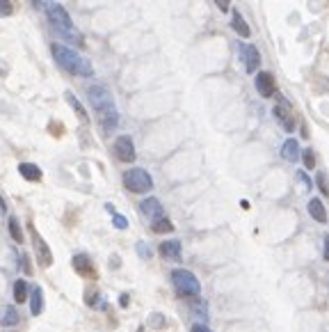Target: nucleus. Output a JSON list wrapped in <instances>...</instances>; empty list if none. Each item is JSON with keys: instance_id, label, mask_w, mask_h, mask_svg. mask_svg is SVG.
<instances>
[{"instance_id": "nucleus-1", "label": "nucleus", "mask_w": 329, "mask_h": 332, "mask_svg": "<svg viewBox=\"0 0 329 332\" xmlns=\"http://www.w3.org/2000/svg\"><path fill=\"white\" fill-rule=\"evenodd\" d=\"M51 51H53V57H55V62L62 67V69H67L69 74H73V76H85V78L94 76V67H92V62L87 60L85 55H80L78 51H71V48L64 46V44H53Z\"/></svg>"}, {"instance_id": "nucleus-2", "label": "nucleus", "mask_w": 329, "mask_h": 332, "mask_svg": "<svg viewBox=\"0 0 329 332\" xmlns=\"http://www.w3.org/2000/svg\"><path fill=\"white\" fill-rule=\"evenodd\" d=\"M34 5H37L39 9H43L48 23H51L55 30H73V21L62 5L51 3V0H34Z\"/></svg>"}, {"instance_id": "nucleus-3", "label": "nucleus", "mask_w": 329, "mask_h": 332, "mask_svg": "<svg viewBox=\"0 0 329 332\" xmlns=\"http://www.w3.org/2000/svg\"><path fill=\"white\" fill-rule=\"evenodd\" d=\"M171 284H174L176 294L183 296V298H197L201 291L199 280L194 277V273L185 271V268H176L171 271Z\"/></svg>"}, {"instance_id": "nucleus-4", "label": "nucleus", "mask_w": 329, "mask_h": 332, "mask_svg": "<svg viewBox=\"0 0 329 332\" xmlns=\"http://www.w3.org/2000/svg\"><path fill=\"white\" fill-rule=\"evenodd\" d=\"M124 185L135 195H144L153 188V179L146 170L142 168H133L128 172H124Z\"/></svg>"}, {"instance_id": "nucleus-5", "label": "nucleus", "mask_w": 329, "mask_h": 332, "mask_svg": "<svg viewBox=\"0 0 329 332\" xmlns=\"http://www.w3.org/2000/svg\"><path fill=\"white\" fill-rule=\"evenodd\" d=\"M28 229H30V238H32V245H34V255H37V261L41 263L43 268H51V266H53V252H51V247H48V243L43 241L41 236H39V232L32 227V224H28Z\"/></svg>"}, {"instance_id": "nucleus-6", "label": "nucleus", "mask_w": 329, "mask_h": 332, "mask_svg": "<svg viewBox=\"0 0 329 332\" xmlns=\"http://www.w3.org/2000/svg\"><path fill=\"white\" fill-rule=\"evenodd\" d=\"M115 154L121 163H133L135 160V144H133L130 135H119L115 140Z\"/></svg>"}, {"instance_id": "nucleus-7", "label": "nucleus", "mask_w": 329, "mask_h": 332, "mask_svg": "<svg viewBox=\"0 0 329 332\" xmlns=\"http://www.w3.org/2000/svg\"><path fill=\"white\" fill-rule=\"evenodd\" d=\"M96 117H99V124L103 126V131H112L119 126V112H117L115 103L101 106V108L96 110Z\"/></svg>"}, {"instance_id": "nucleus-8", "label": "nucleus", "mask_w": 329, "mask_h": 332, "mask_svg": "<svg viewBox=\"0 0 329 332\" xmlns=\"http://www.w3.org/2000/svg\"><path fill=\"white\" fill-rule=\"evenodd\" d=\"M274 117H277L279 124L283 126V131H288V133H293V131H295L297 124H295V117H293V108L283 99L274 106Z\"/></svg>"}, {"instance_id": "nucleus-9", "label": "nucleus", "mask_w": 329, "mask_h": 332, "mask_svg": "<svg viewBox=\"0 0 329 332\" xmlns=\"http://www.w3.org/2000/svg\"><path fill=\"white\" fill-rule=\"evenodd\" d=\"M71 263H73V271H76L78 275L87 277V280H96V277H99V273H96L94 263H92V259L87 257V255H76Z\"/></svg>"}, {"instance_id": "nucleus-10", "label": "nucleus", "mask_w": 329, "mask_h": 332, "mask_svg": "<svg viewBox=\"0 0 329 332\" xmlns=\"http://www.w3.org/2000/svg\"><path fill=\"white\" fill-rule=\"evenodd\" d=\"M256 90H258V94H261L263 99L274 96V92H277V82H274V76L270 74V71H261V74H256Z\"/></svg>"}, {"instance_id": "nucleus-11", "label": "nucleus", "mask_w": 329, "mask_h": 332, "mask_svg": "<svg viewBox=\"0 0 329 332\" xmlns=\"http://www.w3.org/2000/svg\"><path fill=\"white\" fill-rule=\"evenodd\" d=\"M87 96H90V103L94 106V110H99L101 106H107V103H115V99H112V94L105 90L103 85H94L87 90Z\"/></svg>"}, {"instance_id": "nucleus-12", "label": "nucleus", "mask_w": 329, "mask_h": 332, "mask_svg": "<svg viewBox=\"0 0 329 332\" xmlns=\"http://www.w3.org/2000/svg\"><path fill=\"white\" fill-rule=\"evenodd\" d=\"M243 55H245V67H247V74H256V69L261 67V53L256 46H243Z\"/></svg>"}, {"instance_id": "nucleus-13", "label": "nucleus", "mask_w": 329, "mask_h": 332, "mask_svg": "<svg viewBox=\"0 0 329 332\" xmlns=\"http://www.w3.org/2000/svg\"><path fill=\"white\" fill-rule=\"evenodd\" d=\"M140 211L144 213L146 218H151V220H158V218L165 216V213H163V204H160L156 197H146L144 202L140 204Z\"/></svg>"}, {"instance_id": "nucleus-14", "label": "nucleus", "mask_w": 329, "mask_h": 332, "mask_svg": "<svg viewBox=\"0 0 329 332\" xmlns=\"http://www.w3.org/2000/svg\"><path fill=\"white\" fill-rule=\"evenodd\" d=\"M18 172H21L23 179H28V181H32V183L41 181V177H43L41 170H39L34 163H21V165H18Z\"/></svg>"}, {"instance_id": "nucleus-15", "label": "nucleus", "mask_w": 329, "mask_h": 332, "mask_svg": "<svg viewBox=\"0 0 329 332\" xmlns=\"http://www.w3.org/2000/svg\"><path fill=\"white\" fill-rule=\"evenodd\" d=\"M309 213H311V218L316 222H320V224H325L327 222V211H325V204L320 202L318 197H313L311 202H309Z\"/></svg>"}, {"instance_id": "nucleus-16", "label": "nucleus", "mask_w": 329, "mask_h": 332, "mask_svg": "<svg viewBox=\"0 0 329 332\" xmlns=\"http://www.w3.org/2000/svg\"><path fill=\"white\" fill-rule=\"evenodd\" d=\"M231 28H233V30L238 32V35L243 37V39H247L249 35H252V30H249L247 21H245V18H243V14H240L238 9H235V12H233V16H231Z\"/></svg>"}, {"instance_id": "nucleus-17", "label": "nucleus", "mask_w": 329, "mask_h": 332, "mask_svg": "<svg viewBox=\"0 0 329 332\" xmlns=\"http://www.w3.org/2000/svg\"><path fill=\"white\" fill-rule=\"evenodd\" d=\"M30 312L34 316H39L43 312V291H41V286H32V291H30Z\"/></svg>"}, {"instance_id": "nucleus-18", "label": "nucleus", "mask_w": 329, "mask_h": 332, "mask_svg": "<svg viewBox=\"0 0 329 332\" xmlns=\"http://www.w3.org/2000/svg\"><path fill=\"white\" fill-rule=\"evenodd\" d=\"M160 255H163L165 259H176V261H179V259H181V243L179 241L160 243Z\"/></svg>"}, {"instance_id": "nucleus-19", "label": "nucleus", "mask_w": 329, "mask_h": 332, "mask_svg": "<svg viewBox=\"0 0 329 332\" xmlns=\"http://www.w3.org/2000/svg\"><path fill=\"white\" fill-rule=\"evenodd\" d=\"M64 99H67V103L73 108V112H76V115L80 117V121H82V124H90V117H87V112H85V108H82V103L76 99V94H73V92H67V94H64Z\"/></svg>"}, {"instance_id": "nucleus-20", "label": "nucleus", "mask_w": 329, "mask_h": 332, "mask_svg": "<svg viewBox=\"0 0 329 332\" xmlns=\"http://www.w3.org/2000/svg\"><path fill=\"white\" fill-rule=\"evenodd\" d=\"M281 156H283V160H291V163H295V160L299 158V144H297V140H286L283 142V147H281Z\"/></svg>"}, {"instance_id": "nucleus-21", "label": "nucleus", "mask_w": 329, "mask_h": 332, "mask_svg": "<svg viewBox=\"0 0 329 332\" xmlns=\"http://www.w3.org/2000/svg\"><path fill=\"white\" fill-rule=\"evenodd\" d=\"M14 300H16L18 305H23V302L28 300V282L26 280L14 282Z\"/></svg>"}, {"instance_id": "nucleus-22", "label": "nucleus", "mask_w": 329, "mask_h": 332, "mask_svg": "<svg viewBox=\"0 0 329 332\" xmlns=\"http://www.w3.org/2000/svg\"><path fill=\"white\" fill-rule=\"evenodd\" d=\"M151 229H153L156 234H169V232H174V224H171L169 218H158V220H153L151 222Z\"/></svg>"}, {"instance_id": "nucleus-23", "label": "nucleus", "mask_w": 329, "mask_h": 332, "mask_svg": "<svg viewBox=\"0 0 329 332\" xmlns=\"http://www.w3.org/2000/svg\"><path fill=\"white\" fill-rule=\"evenodd\" d=\"M9 234H12L14 243H23V229H21V222H18V218H9Z\"/></svg>"}, {"instance_id": "nucleus-24", "label": "nucleus", "mask_w": 329, "mask_h": 332, "mask_svg": "<svg viewBox=\"0 0 329 332\" xmlns=\"http://www.w3.org/2000/svg\"><path fill=\"white\" fill-rule=\"evenodd\" d=\"M18 319H21V316H18V312L14 309L12 305L5 307V312H3V325H16Z\"/></svg>"}, {"instance_id": "nucleus-25", "label": "nucleus", "mask_w": 329, "mask_h": 332, "mask_svg": "<svg viewBox=\"0 0 329 332\" xmlns=\"http://www.w3.org/2000/svg\"><path fill=\"white\" fill-rule=\"evenodd\" d=\"M149 325H151V328H156V330H163L165 325H167V321H165V316H163V314L153 312V314L149 316Z\"/></svg>"}, {"instance_id": "nucleus-26", "label": "nucleus", "mask_w": 329, "mask_h": 332, "mask_svg": "<svg viewBox=\"0 0 329 332\" xmlns=\"http://www.w3.org/2000/svg\"><path fill=\"white\" fill-rule=\"evenodd\" d=\"M302 160H304V168L306 170L316 168V154H313V149H304L302 151Z\"/></svg>"}, {"instance_id": "nucleus-27", "label": "nucleus", "mask_w": 329, "mask_h": 332, "mask_svg": "<svg viewBox=\"0 0 329 332\" xmlns=\"http://www.w3.org/2000/svg\"><path fill=\"white\" fill-rule=\"evenodd\" d=\"M12 14H14L12 0H0V16H12Z\"/></svg>"}, {"instance_id": "nucleus-28", "label": "nucleus", "mask_w": 329, "mask_h": 332, "mask_svg": "<svg viewBox=\"0 0 329 332\" xmlns=\"http://www.w3.org/2000/svg\"><path fill=\"white\" fill-rule=\"evenodd\" d=\"M112 224H115L117 229H126L128 227V220H126L124 216H119V213H115V216H112Z\"/></svg>"}, {"instance_id": "nucleus-29", "label": "nucleus", "mask_w": 329, "mask_h": 332, "mask_svg": "<svg viewBox=\"0 0 329 332\" xmlns=\"http://www.w3.org/2000/svg\"><path fill=\"white\" fill-rule=\"evenodd\" d=\"M318 188H320L322 195H329V183H327V177L322 172L318 174Z\"/></svg>"}, {"instance_id": "nucleus-30", "label": "nucleus", "mask_w": 329, "mask_h": 332, "mask_svg": "<svg viewBox=\"0 0 329 332\" xmlns=\"http://www.w3.org/2000/svg\"><path fill=\"white\" fill-rule=\"evenodd\" d=\"M51 133L55 135V138H60V135L64 133V126H62V124H57V121H51Z\"/></svg>"}, {"instance_id": "nucleus-31", "label": "nucleus", "mask_w": 329, "mask_h": 332, "mask_svg": "<svg viewBox=\"0 0 329 332\" xmlns=\"http://www.w3.org/2000/svg\"><path fill=\"white\" fill-rule=\"evenodd\" d=\"M213 3L220 7V12H229V7H231V0H213Z\"/></svg>"}, {"instance_id": "nucleus-32", "label": "nucleus", "mask_w": 329, "mask_h": 332, "mask_svg": "<svg viewBox=\"0 0 329 332\" xmlns=\"http://www.w3.org/2000/svg\"><path fill=\"white\" fill-rule=\"evenodd\" d=\"M297 179H299V181H302L304 185H306V188H309V190H311V179H309V177H306V174H304V172H299V174H297Z\"/></svg>"}, {"instance_id": "nucleus-33", "label": "nucleus", "mask_w": 329, "mask_h": 332, "mask_svg": "<svg viewBox=\"0 0 329 332\" xmlns=\"http://www.w3.org/2000/svg\"><path fill=\"white\" fill-rule=\"evenodd\" d=\"M137 250H140V255L144 257V259H149V257H151V252L146 250V245H144V243H137Z\"/></svg>"}, {"instance_id": "nucleus-34", "label": "nucleus", "mask_w": 329, "mask_h": 332, "mask_svg": "<svg viewBox=\"0 0 329 332\" xmlns=\"http://www.w3.org/2000/svg\"><path fill=\"white\" fill-rule=\"evenodd\" d=\"M119 305H121V307H128V305H130V296H128V294H121Z\"/></svg>"}, {"instance_id": "nucleus-35", "label": "nucleus", "mask_w": 329, "mask_h": 332, "mask_svg": "<svg viewBox=\"0 0 329 332\" xmlns=\"http://www.w3.org/2000/svg\"><path fill=\"white\" fill-rule=\"evenodd\" d=\"M192 332H213V330H208V328H206V325L197 323V325H192Z\"/></svg>"}, {"instance_id": "nucleus-36", "label": "nucleus", "mask_w": 329, "mask_h": 332, "mask_svg": "<svg viewBox=\"0 0 329 332\" xmlns=\"http://www.w3.org/2000/svg\"><path fill=\"white\" fill-rule=\"evenodd\" d=\"M322 257H325L327 261H329V234L325 236V252H322Z\"/></svg>"}, {"instance_id": "nucleus-37", "label": "nucleus", "mask_w": 329, "mask_h": 332, "mask_svg": "<svg viewBox=\"0 0 329 332\" xmlns=\"http://www.w3.org/2000/svg\"><path fill=\"white\" fill-rule=\"evenodd\" d=\"M110 266H112V268H119V266H121V259H119V257H112V259H110Z\"/></svg>"}, {"instance_id": "nucleus-38", "label": "nucleus", "mask_w": 329, "mask_h": 332, "mask_svg": "<svg viewBox=\"0 0 329 332\" xmlns=\"http://www.w3.org/2000/svg\"><path fill=\"white\" fill-rule=\"evenodd\" d=\"M0 211H7V204H5L3 197H0Z\"/></svg>"}, {"instance_id": "nucleus-39", "label": "nucleus", "mask_w": 329, "mask_h": 332, "mask_svg": "<svg viewBox=\"0 0 329 332\" xmlns=\"http://www.w3.org/2000/svg\"><path fill=\"white\" fill-rule=\"evenodd\" d=\"M327 3H329V0H327Z\"/></svg>"}]
</instances>
